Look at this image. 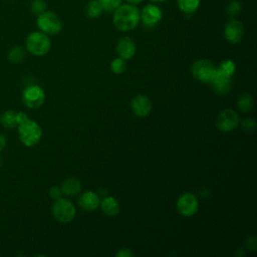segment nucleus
<instances>
[{"label": "nucleus", "instance_id": "obj_1", "mask_svg": "<svg viewBox=\"0 0 257 257\" xmlns=\"http://www.w3.org/2000/svg\"><path fill=\"white\" fill-rule=\"evenodd\" d=\"M113 25L119 31L126 32L135 29L141 21L140 10L134 4H120L113 11Z\"/></svg>", "mask_w": 257, "mask_h": 257}, {"label": "nucleus", "instance_id": "obj_2", "mask_svg": "<svg viewBox=\"0 0 257 257\" xmlns=\"http://www.w3.org/2000/svg\"><path fill=\"white\" fill-rule=\"evenodd\" d=\"M20 142L28 148L36 146L42 137L40 125L33 119L27 117L17 125Z\"/></svg>", "mask_w": 257, "mask_h": 257}, {"label": "nucleus", "instance_id": "obj_3", "mask_svg": "<svg viewBox=\"0 0 257 257\" xmlns=\"http://www.w3.org/2000/svg\"><path fill=\"white\" fill-rule=\"evenodd\" d=\"M25 44L27 50L35 56H42L46 54L51 47L50 38L42 31L31 32L27 36Z\"/></svg>", "mask_w": 257, "mask_h": 257}, {"label": "nucleus", "instance_id": "obj_4", "mask_svg": "<svg viewBox=\"0 0 257 257\" xmlns=\"http://www.w3.org/2000/svg\"><path fill=\"white\" fill-rule=\"evenodd\" d=\"M51 212L53 217L61 223H68L72 221L76 214L74 205L69 200L63 198L54 201Z\"/></svg>", "mask_w": 257, "mask_h": 257}, {"label": "nucleus", "instance_id": "obj_5", "mask_svg": "<svg viewBox=\"0 0 257 257\" xmlns=\"http://www.w3.org/2000/svg\"><path fill=\"white\" fill-rule=\"evenodd\" d=\"M37 26L40 31L47 35H53L60 32L62 28L59 17L50 11H44L37 17Z\"/></svg>", "mask_w": 257, "mask_h": 257}, {"label": "nucleus", "instance_id": "obj_6", "mask_svg": "<svg viewBox=\"0 0 257 257\" xmlns=\"http://www.w3.org/2000/svg\"><path fill=\"white\" fill-rule=\"evenodd\" d=\"M215 64L208 59L196 60L191 66L192 75L200 82L209 83L214 72L216 71Z\"/></svg>", "mask_w": 257, "mask_h": 257}, {"label": "nucleus", "instance_id": "obj_7", "mask_svg": "<svg viewBox=\"0 0 257 257\" xmlns=\"http://www.w3.org/2000/svg\"><path fill=\"white\" fill-rule=\"evenodd\" d=\"M22 100L27 107L38 108L45 101V92L39 85H29L22 92Z\"/></svg>", "mask_w": 257, "mask_h": 257}, {"label": "nucleus", "instance_id": "obj_8", "mask_svg": "<svg viewBox=\"0 0 257 257\" xmlns=\"http://www.w3.org/2000/svg\"><path fill=\"white\" fill-rule=\"evenodd\" d=\"M240 123L239 114L231 109L227 108L222 110L216 118V126L223 133H228L235 130Z\"/></svg>", "mask_w": 257, "mask_h": 257}, {"label": "nucleus", "instance_id": "obj_9", "mask_svg": "<svg viewBox=\"0 0 257 257\" xmlns=\"http://www.w3.org/2000/svg\"><path fill=\"white\" fill-rule=\"evenodd\" d=\"M199 209V201L197 197L190 193H183L177 200V210L185 217H191L197 213Z\"/></svg>", "mask_w": 257, "mask_h": 257}, {"label": "nucleus", "instance_id": "obj_10", "mask_svg": "<svg viewBox=\"0 0 257 257\" xmlns=\"http://www.w3.org/2000/svg\"><path fill=\"white\" fill-rule=\"evenodd\" d=\"M209 83H211L214 91L220 95L228 94L232 88L231 75L220 70L218 67L216 68V71L214 72Z\"/></svg>", "mask_w": 257, "mask_h": 257}, {"label": "nucleus", "instance_id": "obj_11", "mask_svg": "<svg viewBox=\"0 0 257 257\" xmlns=\"http://www.w3.org/2000/svg\"><path fill=\"white\" fill-rule=\"evenodd\" d=\"M140 16L141 21L147 27H154L162 20L163 12L159 6L155 4H148L142 9V11H140Z\"/></svg>", "mask_w": 257, "mask_h": 257}, {"label": "nucleus", "instance_id": "obj_12", "mask_svg": "<svg viewBox=\"0 0 257 257\" xmlns=\"http://www.w3.org/2000/svg\"><path fill=\"white\" fill-rule=\"evenodd\" d=\"M225 38L232 44L239 43L244 36V26L237 19H230L224 28Z\"/></svg>", "mask_w": 257, "mask_h": 257}, {"label": "nucleus", "instance_id": "obj_13", "mask_svg": "<svg viewBox=\"0 0 257 257\" xmlns=\"http://www.w3.org/2000/svg\"><path fill=\"white\" fill-rule=\"evenodd\" d=\"M131 107L136 115L140 117H145L151 113L153 104L152 101L146 95L139 94L132 98Z\"/></svg>", "mask_w": 257, "mask_h": 257}, {"label": "nucleus", "instance_id": "obj_14", "mask_svg": "<svg viewBox=\"0 0 257 257\" xmlns=\"http://www.w3.org/2000/svg\"><path fill=\"white\" fill-rule=\"evenodd\" d=\"M137 51L136 44L134 40L130 37H121L116 44V52L118 57L126 60L131 59Z\"/></svg>", "mask_w": 257, "mask_h": 257}, {"label": "nucleus", "instance_id": "obj_15", "mask_svg": "<svg viewBox=\"0 0 257 257\" xmlns=\"http://www.w3.org/2000/svg\"><path fill=\"white\" fill-rule=\"evenodd\" d=\"M79 206L85 211H94L99 207L100 199L93 191H86L79 197Z\"/></svg>", "mask_w": 257, "mask_h": 257}, {"label": "nucleus", "instance_id": "obj_16", "mask_svg": "<svg viewBox=\"0 0 257 257\" xmlns=\"http://www.w3.org/2000/svg\"><path fill=\"white\" fill-rule=\"evenodd\" d=\"M60 189L62 191V194L66 195L68 197H72V196L77 195L80 192L81 182L76 178L69 177L61 183Z\"/></svg>", "mask_w": 257, "mask_h": 257}, {"label": "nucleus", "instance_id": "obj_17", "mask_svg": "<svg viewBox=\"0 0 257 257\" xmlns=\"http://www.w3.org/2000/svg\"><path fill=\"white\" fill-rule=\"evenodd\" d=\"M99 206L101 211L107 216H115L120 211V206L118 201L111 196H107L102 200H100Z\"/></svg>", "mask_w": 257, "mask_h": 257}, {"label": "nucleus", "instance_id": "obj_18", "mask_svg": "<svg viewBox=\"0 0 257 257\" xmlns=\"http://www.w3.org/2000/svg\"><path fill=\"white\" fill-rule=\"evenodd\" d=\"M0 123L6 128L17 127V112L14 110H5L0 115Z\"/></svg>", "mask_w": 257, "mask_h": 257}, {"label": "nucleus", "instance_id": "obj_19", "mask_svg": "<svg viewBox=\"0 0 257 257\" xmlns=\"http://www.w3.org/2000/svg\"><path fill=\"white\" fill-rule=\"evenodd\" d=\"M102 11H103V9L98 0H90L85 5V8H84L85 16L89 19L97 18L102 13Z\"/></svg>", "mask_w": 257, "mask_h": 257}, {"label": "nucleus", "instance_id": "obj_20", "mask_svg": "<svg viewBox=\"0 0 257 257\" xmlns=\"http://www.w3.org/2000/svg\"><path fill=\"white\" fill-rule=\"evenodd\" d=\"M253 104H254L253 97L248 92H244V93L240 94V96L238 97L237 106H238L239 110H241L242 112H245V113L249 112L252 109Z\"/></svg>", "mask_w": 257, "mask_h": 257}, {"label": "nucleus", "instance_id": "obj_21", "mask_svg": "<svg viewBox=\"0 0 257 257\" xmlns=\"http://www.w3.org/2000/svg\"><path fill=\"white\" fill-rule=\"evenodd\" d=\"M179 9L185 14H192L200 6V0H177Z\"/></svg>", "mask_w": 257, "mask_h": 257}, {"label": "nucleus", "instance_id": "obj_22", "mask_svg": "<svg viewBox=\"0 0 257 257\" xmlns=\"http://www.w3.org/2000/svg\"><path fill=\"white\" fill-rule=\"evenodd\" d=\"M25 57L24 49L21 46H14L8 52V59L13 63L21 62Z\"/></svg>", "mask_w": 257, "mask_h": 257}, {"label": "nucleus", "instance_id": "obj_23", "mask_svg": "<svg viewBox=\"0 0 257 257\" xmlns=\"http://www.w3.org/2000/svg\"><path fill=\"white\" fill-rule=\"evenodd\" d=\"M110 69L115 74L123 73L125 71V69H126V62H125V60L120 58V57L114 58L111 61V63H110Z\"/></svg>", "mask_w": 257, "mask_h": 257}, {"label": "nucleus", "instance_id": "obj_24", "mask_svg": "<svg viewBox=\"0 0 257 257\" xmlns=\"http://www.w3.org/2000/svg\"><path fill=\"white\" fill-rule=\"evenodd\" d=\"M102 9L107 12L114 11L120 4L121 0H98Z\"/></svg>", "mask_w": 257, "mask_h": 257}, {"label": "nucleus", "instance_id": "obj_25", "mask_svg": "<svg viewBox=\"0 0 257 257\" xmlns=\"http://www.w3.org/2000/svg\"><path fill=\"white\" fill-rule=\"evenodd\" d=\"M218 68H219L220 70L224 71L225 73H227V74L231 75V76L234 74L235 69H236V67H235V63H234L232 60H230V59L223 60V61L220 63V65H219V67H218Z\"/></svg>", "mask_w": 257, "mask_h": 257}, {"label": "nucleus", "instance_id": "obj_26", "mask_svg": "<svg viewBox=\"0 0 257 257\" xmlns=\"http://www.w3.org/2000/svg\"><path fill=\"white\" fill-rule=\"evenodd\" d=\"M46 9V2L44 0H33L31 3V10L34 14L39 15Z\"/></svg>", "mask_w": 257, "mask_h": 257}, {"label": "nucleus", "instance_id": "obj_27", "mask_svg": "<svg viewBox=\"0 0 257 257\" xmlns=\"http://www.w3.org/2000/svg\"><path fill=\"white\" fill-rule=\"evenodd\" d=\"M241 125H242V127H243V130H244L245 132L252 133V132H254L255 128H256V121H255V119L252 118V117H247V118H245V119L242 121Z\"/></svg>", "mask_w": 257, "mask_h": 257}, {"label": "nucleus", "instance_id": "obj_28", "mask_svg": "<svg viewBox=\"0 0 257 257\" xmlns=\"http://www.w3.org/2000/svg\"><path fill=\"white\" fill-rule=\"evenodd\" d=\"M240 11H241V5L237 1L231 2L227 7V13L230 16H236L240 13Z\"/></svg>", "mask_w": 257, "mask_h": 257}, {"label": "nucleus", "instance_id": "obj_29", "mask_svg": "<svg viewBox=\"0 0 257 257\" xmlns=\"http://www.w3.org/2000/svg\"><path fill=\"white\" fill-rule=\"evenodd\" d=\"M245 246L248 250L250 251H255L256 250V247H257V239L255 236L251 235V236H248L246 239H245Z\"/></svg>", "mask_w": 257, "mask_h": 257}, {"label": "nucleus", "instance_id": "obj_30", "mask_svg": "<svg viewBox=\"0 0 257 257\" xmlns=\"http://www.w3.org/2000/svg\"><path fill=\"white\" fill-rule=\"evenodd\" d=\"M62 195H63V194H62V191H61L60 187L54 186V187L50 188V190H49V197H50L53 201H56V200L62 198Z\"/></svg>", "mask_w": 257, "mask_h": 257}, {"label": "nucleus", "instance_id": "obj_31", "mask_svg": "<svg viewBox=\"0 0 257 257\" xmlns=\"http://www.w3.org/2000/svg\"><path fill=\"white\" fill-rule=\"evenodd\" d=\"M115 255L116 257H133L134 253L128 248H122V249H119Z\"/></svg>", "mask_w": 257, "mask_h": 257}, {"label": "nucleus", "instance_id": "obj_32", "mask_svg": "<svg viewBox=\"0 0 257 257\" xmlns=\"http://www.w3.org/2000/svg\"><path fill=\"white\" fill-rule=\"evenodd\" d=\"M6 143H7L6 137H5L3 134L0 133V153H1V152L4 150V148L6 147Z\"/></svg>", "mask_w": 257, "mask_h": 257}, {"label": "nucleus", "instance_id": "obj_33", "mask_svg": "<svg viewBox=\"0 0 257 257\" xmlns=\"http://www.w3.org/2000/svg\"><path fill=\"white\" fill-rule=\"evenodd\" d=\"M127 3H130V4H134V5H136V4H139V3H141V2H143V0H125Z\"/></svg>", "mask_w": 257, "mask_h": 257}, {"label": "nucleus", "instance_id": "obj_34", "mask_svg": "<svg viewBox=\"0 0 257 257\" xmlns=\"http://www.w3.org/2000/svg\"><path fill=\"white\" fill-rule=\"evenodd\" d=\"M152 2H154V3H160V2H164V1H166V0H151Z\"/></svg>", "mask_w": 257, "mask_h": 257}, {"label": "nucleus", "instance_id": "obj_35", "mask_svg": "<svg viewBox=\"0 0 257 257\" xmlns=\"http://www.w3.org/2000/svg\"><path fill=\"white\" fill-rule=\"evenodd\" d=\"M1 165H2V159H1V157H0V167H1Z\"/></svg>", "mask_w": 257, "mask_h": 257}]
</instances>
